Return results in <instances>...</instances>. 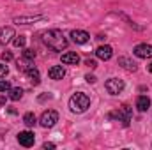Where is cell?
<instances>
[{
    "label": "cell",
    "mask_w": 152,
    "mask_h": 150,
    "mask_svg": "<svg viewBox=\"0 0 152 150\" xmlns=\"http://www.w3.org/2000/svg\"><path fill=\"white\" fill-rule=\"evenodd\" d=\"M42 41H44V44H46L50 50H53V51H62V50H66L67 44H69V41L66 39V36H64L60 30H57V28L44 32V34H42Z\"/></svg>",
    "instance_id": "cell-1"
},
{
    "label": "cell",
    "mask_w": 152,
    "mask_h": 150,
    "mask_svg": "<svg viewBox=\"0 0 152 150\" xmlns=\"http://www.w3.org/2000/svg\"><path fill=\"white\" fill-rule=\"evenodd\" d=\"M90 106V97L83 92H76L69 99V110L73 113H85Z\"/></svg>",
    "instance_id": "cell-2"
},
{
    "label": "cell",
    "mask_w": 152,
    "mask_h": 150,
    "mask_svg": "<svg viewBox=\"0 0 152 150\" xmlns=\"http://www.w3.org/2000/svg\"><path fill=\"white\" fill-rule=\"evenodd\" d=\"M124 79H118V78H110L106 83H104V88L108 90V94L112 95H118L122 90H124Z\"/></svg>",
    "instance_id": "cell-3"
},
{
    "label": "cell",
    "mask_w": 152,
    "mask_h": 150,
    "mask_svg": "<svg viewBox=\"0 0 152 150\" xmlns=\"http://www.w3.org/2000/svg\"><path fill=\"white\" fill-rule=\"evenodd\" d=\"M58 122V113L55 111V110H48V111H44L41 115V120H39V124L42 125V127H53L55 124Z\"/></svg>",
    "instance_id": "cell-4"
},
{
    "label": "cell",
    "mask_w": 152,
    "mask_h": 150,
    "mask_svg": "<svg viewBox=\"0 0 152 150\" xmlns=\"http://www.w3.org/2000/svg\"><path fill=\"white\" fill-rule=\"evenodd\" d=\"M110 118H117L118 122H122L124 127H127L129 122H131V110H129V106H122V110L110 113Z\"/></svg>",
    "instance_id": "cell-5"
},
{
    "label": "cell",
    "mask_w": 152,
    "mask_h": 150,
    "mask_svg": "<svg viewBox=\"0 0 152 150\" xmlns=\"http://www.w3.org/2000/svg\"><path fill=\"white\" fill-rule=\"evenodd\" d=\"M133 53L138 57V58H151L152 57V44H147V42H142L138 46H134Z\"/></svg>",
    "instance_id": "cell-6"
},
{
    "label": "cell",
    "mask_w": 152,
    "mask_h": 150,
    "mask_svg": "<svg viewBox=\"0 0 152 150\" xmlns=\"http://www.w3.org/2000/svg\"><path fill=\"white\" fill-rule=\"evenodd\" d=\"M34 141H36V136H34V133H30V131H21V133H18V143L21 145V147H32L34 145Z\"/></svg>",
    "instance_id": "cell-7"
},
{
    "label": "cell",
    "mask_w": 152,
    "mask_h": 150,
    "mask_svg": "<svg viewBox=\"0 0 152 150\" xmlns=\"http://www.w3.org/2000/svg\"><path fill=\"white\" fill-rule=\"evenodd\" d=\"M112 55H113V50H112V46H108V44L99 46V48L96 50V57L101 58V60H110Z\"/></svg>",
    "instance_id": "cell-8"
},
{
    "label": "cell",
    "mask_w": 152,
    "mask_h": 150,
    "mask_svg": "<svg viewBox=\"0 0 152 150\" xmlns=\"http://www.w3.org/2000/svg\"><path fill=\"white\" fill-rule=\"evenodd\" d=\"M14 36H16V34H14V28H12V27H4V28H0V42H2V44L11 42Z\"/></svg>",
    "instance_id": "cell-9"
},
{
    "label": "cell",
    "mask_w": 152,
    "mask_h": 150,
    "mask_svg": "<svg viewBox=\"0 0 152 150\" xmlns=\"http://www.w3.org/2000/svg\"><path fill=\"white\" fill-rule=\"evenodd\" d=\"M71 39L75 41L76 44H85V42L90 39V36H88V32H85V30H73V32H71Z\"/></svg>",
    "instance_id": "cell-10"
},
{
    "label": "cell",
    "mask_w": 152,
    "mask_h": 150,
    "mask_svg": "<svg viewBox=\"0 0 152 150\" xmlns=\"http://www.w3.org/2000/svg\"><path fill=\"white\" fill-rule=\"evenodd\" d=\"M48 76H50L51 79L58 81V79H62V78L66 76V69H64L62 66H53V67H50V71H48Z\"/></svg>",
    "instance_id": "cell-11"
},
{
    "label": "cell",
    "mask_w": 152,
    "mask_h": 150,
    "mask_svg": "<svg viewBox=\"0 0 152 150\" xmlns=\"http://www.w3.org/2000/svg\"><path fill=\"white\" fill-rule=\"evenodd\" d=\"M80 62V57L76 51H67L62 55V64H67V66H78Z\"/></svg>",
    "instance_id": "cell-12"
},
{
    "label": "cell",
    "mask_w": 152,
    "mask_h": 150,
    "mask_svg": "<svg viewBox=\"0 0 152 150\" xmlns=\"http://www.w3.org/2000/svg\"><path fill=\"white\" fill-rule=\"evenodd\" d=\"M41 20H44V16H18V18H14V23L28 25V23H36V21H41Z\"/></svg>",
    "instance_id": "cell-13"
},
{
    "label": "cell",
    "mask_w": 152,
    "mask_h": 150,
    "mask_svg": "<svg viewBox=\"0 0 152 150\" xmlns=\"http://www.w3.org/2000/svg\"><path fill=\"white\" fill-rule=\"evenodd\" d=\"M136 108H138L140 111H147V110H151V99H149L147 95H140V97L136 99Z\"/></svg>",
    "instance_id": "cell-14"
},
{
    "label": "cell",
    "mask_w": 152,
    "mask_h": 150,
    "mask_svg": "<svg viewBox=\"0 0 152 150\" xmlns=\"http://www.w3.org/2000/svg\"><path fill=\"white\" fill-rule=\"evenodd\" d=\"M27 76H28V79H30L34 85H39V83H41V74H39L37 69L28 67V69H27Z\"/></svg>",
    "instance_id": "cell-15"
},
{
    "label": "cell",
    "mask_w": 152,
    "mask_h": 150,
    "mask_svg": "<svg viewBox=\"0 0 152 150\" xmlns=\"http://www.w3.org/2000/svg\"><path fill=\"white\" fill-rule=\"evenodd\" d=\"M118 66H122V67L127 69V71H136V64L131 62V60L126 58V57H120V58H118Z\"/></svg>",
    "instance_id": "cell-16"
},
{
    "label": "cell",
    "mask_w": 152,
    "mask_h": 150,
    "mask_svg": "<svg viewBox=\"0 0 152 150\" xmlns=\"http://www.w3.org/2000/svg\"><path fill=\"white\" fill-rule=\"evenodd\" d=\"M23 124H25L27 127H34V125L37 124L36 115H34V113H25V115H23Z\"/></svg>",
    "instance_id": "cell-17"
},
{
    "label": "cell",
    "mask_w": 152,
    "mask_h": 150,
    "mask_svg": "<svg viewBox=\"0 0 152 150\" xmlns=\"http://www.w3.org/2000/svg\"><path fill=\"white\" fill-rule=\"evenodd\" d=\"M21 97H23V90H21L20 87L9 90V99H11V101H20Z\"/></svg>",
    "instance_id": "cell-18"
},
{
    "label": "cell",
    "mask_w": 152,
    "mask_h": 150,
    "mask_svg": "<svg viewBox=\"0 0 152 150\" xmlns=\"http://www.w3.org/2000/svg\"><path fill=\"white\" fill-rule=\"evenodd\" d=\"M25 42H27V37L25 36H14V39H12L14 48H25Z\"/></svg>",
    "instance_id": "cell-19"
},
{
    "label": "cell",
    "mask_w": 152,
    "mask_h": 150,
    "mask_svg": "<svg viewBox=\"0 0 152 150\" xmlns=\"http://www.w3.org/2000/svg\"><path fill=\"white\" fill-rule=\"evenodd\" d=\"M23 58L28 60V62H32V60L36 58V51L30 50V48H25V50H23Z\"/></svg>",
    "instance_id": "cell-20"
},
{
    "label": "cell",
    "mask_w": 152,
    "mask_h": 150,
    "mask_svg": "<svg viewBox=\"0 0 152 150\" xmlns=\"http://www.w3.org/2000/svg\"><path fill=\"white\" fill-rule=\"evenodd\" d=\"M11 90V83L5 79H0V92H9Z\"/></svg>",
    "instance_id": "cell-21"
},
{
    "label": "cell",
    "mask_w": 152,
    "mask_h": 150,
    "mask_svg": "<svg viewBox=\"0 0 152 150\" xmlns=\"http://www.w3.org/2000/svg\"><path fill=\"white\" fill-rule=\"evenodd\" d=\"M2 60H4V62L12 60V53H11V51H4V53H2Z\"/></svg>",
    "instance_id": "cell-22"
},
{
    "label": "cell",
    "mask_w": 152,
    "mask_h": 150,
    "mask_svg": "<svg viewBox=\"0 0 152 150\" xmlns=\"http://www.w3.org/2000/svg\"><path fill=\"white\" fill-rule=\"evenodd\" d=\"M85 66H88L90 69H96V67H97L96 60H92V58H87V60H85Z\"/></svg>",
    "instance_id": "cell-23"
},
{
    "label": "cell",
    "mask_w": 152,
    "mask_h": 150,
    "mask_svg": "<svg viewBox=\"0 0 152 150\" xmlns=\"http://www.w3.org/2000/svg\"><path fill=\"white\" fill-rule=\"evenodd\" d=\"M7 73H9L7 66H2V64H0V78H5V76H7Z\"/></svg>",
    "instance_id": "cell-24"
},
{
    "label": "cell",
    "mask_w": 152,
    "mask_h": 150,
    "mask_svg": "<svg viewBox=\"0 0 152 150\" xmlns=\"http://www.w3.org/2000/svg\"><path fill=\"white\" fill-rule=\"evenodd\" d=\"M85 79H87L88 83H96V81H97V78H96L94 74H87L85 76Z\"/></svg>",
    "instance_id": "cell-25"
},
{
    "label": "cell",
    "mask_w": 152,
    "mask_h": 150,
    "mask_svg": "<svg viewBox=\"0 0 152 150\" xmlns=\"http://www.w3.org/2000/svg\"><path fill=\"white\" fill-rule=\"evenodd\" d=\"M42 149H55V145H53V143H48V141H46V143H44V145H42Z\"/></svg>",
    "instance_id": "cell-26"
},
{
    "label": "cell",
    "mask_w": 152,
    "mask_h": 150,
    "mask_svg": "<svg viewBox=\"0 0 152 150\" xmlns=\"http://www.w3.org/2000/svg\"><path fill=\"white\" fill-rule=\"evenodd\" d=\"M46 99H51V95L48 94V95H41V97H39V101H46Z\"/></svg>",
    "instance_id": "cell-27"
},
{
    "label": "cell",
    "mask_w": 152,
    "mask_h": 150,
    "mask_svg": "<svg viewBox=\"0 0 152 150\" xmlns=\"http://www.w3.org/2000/svg\"><path fill=\"white\" fill-rule=\"evenodd\" d=\"M147 69H149V73H152V62H151V66H149Z\"/></svg>",
    "instance_id": "cell-28"
}]
</instances>
